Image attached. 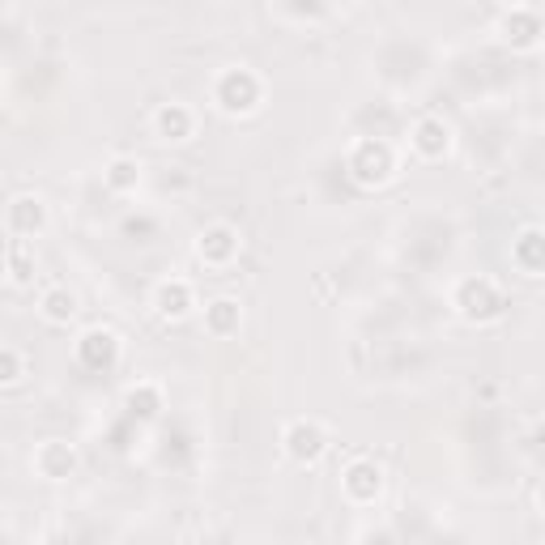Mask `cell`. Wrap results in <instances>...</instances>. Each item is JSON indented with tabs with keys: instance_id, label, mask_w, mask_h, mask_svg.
Here are the masks:
<instances>
[{
	"instance_id": "6da1fadb",
	"label": "cell",
	"mask_w": 545,
	"mask_h": 545,
	"mask_svg": "<svg viewBox=\"0 0 545 545\" xmlns=\"http://www.w3.org/2000/svg\"><path fill=\"white\" fill-rule=\"evenodd\" d=\"M290 451L298 460H315V456L324 451V435L315 427H303V422H298V427L290 430Z\"/></svg>"
}]
</instances>
